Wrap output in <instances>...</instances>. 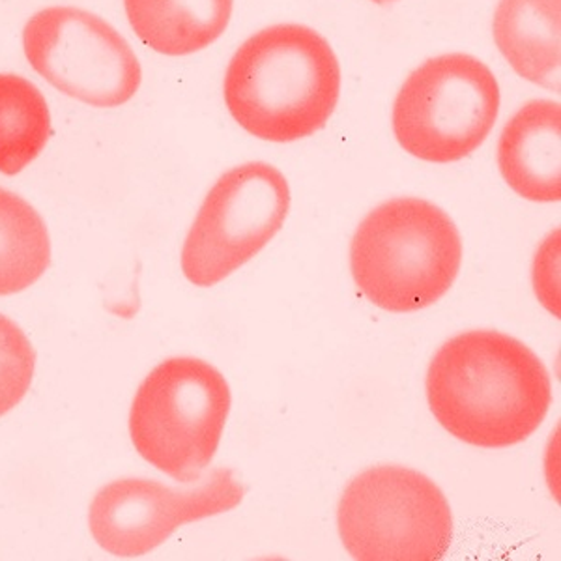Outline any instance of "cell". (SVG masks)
<instances>
[{"label":"cell","instance_id":"9a60e30c","mask_svg":"<svg viewBox=\"0 0 561 561\" xmlns=\"http://www.w3.org/2000/svg\"><path fill=\"white\" fill-rule=\"evenodd\" d=\"M34 365L31 341L20 325L0 314V417L23 401L33 383Z\"/></svg>","mask_w":561,"mask_h":561},{"label":"cell","instance_id":"8fae6325","mask_svg":"<svg viewBox=\"0 0 561 561\" xmlns=\"http://www.w3.org/2000/svg\"><path fill=\"white\" fill-rule=\"evenodd\" d=\"M561 0H500L492 34L497 49L529 83L560 92Z\"/></svg>","mask_w":561,"mask_h":561},{"label":"cell","instance_id":"52a82bcc","mask_svg":"<svg viewBox=\"0 0 561 561\" xmlns=\"http://www.w3.org/2000/svg\"><path fill=\"white\" fill-rule=\"evenodd\" d=\"M290 210L285 174L264 161L234 167L201 205L180 253L185 279L214 287L255 259L283 229Z\"/></svg>","mask_w":561,"mask_h":561},{"label":"cell","instance_id":"e0dca14e","mask_svg":"<svg viewBox=\"0 0 561 561\" xmlns=\"http://www.w3.org/2000/svg\"><path fill=\"white\" fill-rule=\"evenodd\" d=\"M370 2H375V4H380V7H386V4H393L397 0H370Z\"/></svg>","mask_w":561,"mask_h":561},{"label":"cell","instance_id":"ba28073f","mask_svg":"<svg viewBox=\"0 0 561 561\" xmlns=\"http://www.w3.org/2000/svg\"><path fill=\"white\" fill-rule=\"evenodd\" d=\"M26 60L47 83L92 107H121L137 94L142 70L115 26L81 8L34 13L23 31Z\"/></svg>","mask_w":561,"mask_h":561},{"label":"cell","instance_id":"5b68a950","mask_svg":"<svg viewBox=\"0 0 561 561\" xmlns=\"http://www.w3.org/2000/svg\"><path fill=\"white\" fill-rule=\"evenodd\" d=\"M337 528L359 561L440 560L454 539L440 486L407 466H375L352 479L339 500Z\"/></svg>","mask_w":561,"mask_h":561},{"label":"cell","instance_id":"277c9868","mask_svg":"<svg viewBox=\"0 0 561 561\" xmlns=\"http://www.w3.org/2000/svg\"><path fill=\"white\" fill-rule=\"evenodd\" d=\"M229 412V383L216 367L197 357H171L137 389L129 434L156 470L192 483L210 466Z\"/></svg>","mask_w":561,"mask_h":561},{"label":"cell","instance_id":"7a4b0ae2","mask_svg":"<svg viewBox=\"0 0 561 561\" xmlns=\"http://www.w3.org/2000/svg\"><path fill=\"white\" fill-rule=\"evenodd\" d=\"M341 92L332 45L304 25H275L245 39L225 73V103L248 134L270 142L324 128Z\"/></svg>","mask_w":561,"mask_h":561},{"label":"cell","instance_id":"6da1fadb","mask_svg":"<svg viewBox=\"0 0 561 561\" xmlns=\"http://www.w3.org/2000/svg\"><path fill=\"white\" fill-rule=\"evenodd\" d=\"M425 388L434 420L481 449L528 440L552 402L549 370L536 352L497 330H472L444 343Z\"/></svg>","mask_w":561,"mask_h":561},{"label":"cell","instance_id":"9c48e42d","mask_svg":"<svg viewBox=\"0 0 561 561\" xmlns=\"http://www.w3.org/2000/svg\"><path fill=\"white\" fill-rule=\"evenodd\" d=\"M242 500L243 486L225 468L192 491H173L150 479H118L92 500L90 534L108 554L139 558L158 549L180 526L232 511Z\"/></svg>","mask_w":561,"mask_h":561},{"label":"cell","instance_id":"7c38bea8","mask_svg":"<svg viewBox=\"0 0 561 561\" xmlns=\"http://www.w3.org/2000/svg\"><path fill=\"white\" fill-rule=\"evenodd\" d=\"M234 0H124L142 44L165 57L203 51L229 26Z\"/></svg>","mask_w":561,"mask_h":561},{"label":"cell","instance_id":"5bb4252c","mask_svg":"<svg viewBox=\"0 0 561 561\" xmlns=\"http://www.w3.org/2000/svg\"><path fill=\"white\" fill-rule=\"evenodd\" d=\"M51 135V115L38 87L13 73H0V173L31 165Z\"/></svg>","mask_w":561,"mask_h":561},{"label":"cell","instance_id":"30bf717a","mask_svg":"<svg viewBox=\"0 0 561 561\" xmlns=\"http://www.w3.org/2000/svg\"><path fill=\"white\" fill-rule=\"evenodd\" d=\"M561 107L550 100L526 103L497 140V167L513 192L534 203L561 198Z\"/></svg>","mask_w":561,"mask_h":561},{"label":"cell","instance_id":"3957f363","mask_svg":"<svg viewBox=\"0 0 561 561\" xmlns=\"http://www.w3.org/2000/svg\"><path fill=\"white\" fill-rule=\"evenodd\" d=\"M460 264L457 225L423 198H389L364 217L352 238L357 290L388 313H417L434 306L454 287Z\"/></svg>","mask_w":561,"mask_h":561},{"label":"cell","instance_id":"8992f818","mask_svg":"<svg viewBox=\"0 0 561 561\" xmlns=\"http://www.w3.org/2000/svg\"><path fill=\"white\" fill-rule=\"evenodd\" d=\"M500 87L489 66L462 53L431 58L393 103V134L417 160L447 165L476 152L496 124Z\"/></svg>","mask_w":561,"mask_h":561},{"label":"cell","instance_id":"4fadbf2b","mask_svg":"<svg viewBox=\"0 0 561 561\" xmlns=\"http://www.w3.org/2000/svg\"><path fill=\"white\" fill-rule=\"evenodd\" d=\"M49 262L51 242L44 219L25 198L0 187V296L33 287Z\"/></svg>","mask_w":561,"mask_h":561},{"label":"cell","instance_id":"2e32d148","mask_svg":"<svg viewBox=\"0 0 561 561\" xmlns=\"http://www.w3.org/2000/svg\"><path fill=\"white\" fill-rule=\"evenodd\" d=\"M534 287L542 306L554 317H560V230L550 234L537 251Z\"/></svg>","mask_w":561,"mask_h":561}]
</instances>
